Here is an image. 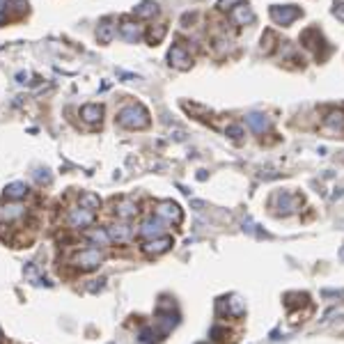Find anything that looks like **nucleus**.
<instances>
[{
    "label": "nucleus",
    "mask_w": 344,
    "mask_h": 344,
    "mask_svg": "<svg viewBox=\"0 0 344 344\" xmlns=\"http://www.w3.org/2000/svg\"><path fill=\"white\" fill-rule=\"evenodd\" d=\"M104 250H99V248H85V250H80V253H76V255L72 257V264L78 269V271L83 273H88V271H96L99 266L104 264Z\"/></svg>",
    "instance_id": "obj_1"
},
{
    "label": "nucleus",
    "mask_w": 344,
    "mask_h": 344,
    "mask_svg": "<svg viewBox=\"0 0 344 344\" xmlns=\"http://www.w3.org/2000/svg\"><path fill=\"white\" fill-rule=\"evenodd\" d=\"M117 122L127 128H143V127H147L149 120H147V112H145L140 106H128V108H124V110L117 115Z\"/></svg>",
    "instance_id": "obj_2"
},
{
    "label": "nucleus",
    "mask_w": 344,
    "mask_h": 344,
    "mask_svg": "<svg viewBox=\"0 0 344 344\" xmlns=\"http://www.w3.org/2000/svg\"><path fill=\"white\" fill-rule=\"evenodd\" d=\"M165 227H168V223L163 220V218L159 216H149L145 218L143 225H140V230H138V236L140 239H156V236H163V232H165Z\"/></svg>",
    "instance_id": "obj_3"
},
{
    "label": "nucleus",
    "mask_w": 344,
    "mask_h": 344,
    "mask_svg": "<svg viewBox=\"0 0 344 344\" xmlns=\"http://www.w3.org/2000/svg\"><path fill=\"white\" fill-rule=\"evenodd\" d=\"M156 216L163 218L168 225L170 223L179 225V223H181V218H184V214H181V209H179V204H177V202L163 200V202H159V204H156Z\"/></svg>",
    "instance_id": "obj_4"
},
{
    "label": "nucleus",
    "mask_w": 344,
    "mask_h": 344,
    "mask_svg": "<svg viewBox=\"0 0 344 344\" xmlns=\"http://www.w3.org/2000/svg\"><path fill=\"white\" fill-rule=\"evenodd\" d=\"M172 246H175L172 236L163 234V236H156V239L145 241V243H143V253H145V255H149V257H159V255H163V253H168Z\"/></svg>",
    "instance_id": "obj_5"
},
{
    "label": "nucleus",
    "mask_w": 344,
    "mask_h": 344,
    "mask_svg": "<svg viewBox=\"0 0 344 344\" xmlns=\"http://www.w3.org/2000/svg\"><path fill=\"white\" fill-rule=\"evenodd\" d=\"M67 223H69V227H76V230L88 227V225L94 223V211H90L85 207H73L67 214Z\"/></svg>",
    "instance_id": "obj_6"
},
{
    "label": "nucleus",
    "mask_w": 344,
    "mask_h": 344,
    "mask_svg": "<svg viewBox=\"0 0 344 344\" xmlns=\"http://www.w3.org/2000/svg\"><path fill=\"white\" fill-rule=\"evenodd\" d=\"M133 234H136V230L128 225V220H117V223H112L108 227V236L115 243H128L133 239Z\"/></svg>",
    "instance_id": "obj_7"
},
{
    "label": "nucleus",
    "mask_w": 344,
    "mask_h": 344,
    "mask_svg": "<svg viewBox=\"0 0 344 344\" xmlns=\"http://www.w3.org/2000/svg\"><path fill=\"white\" fill-rule=\"evenodd\" d=\"M138 202L136 200H131V198H122V200L115 202V214H117V218L120 220H133V218L138 216Z\"/></svg>",
    "instance_id": "obj_8"
},
{
    "label": "nucleus",
    "mask_w": 344,
    "mask_h": 344,
    "mask_svg": "<svg viewBox=\"0 0 344 344\" xmlns=\"http://www.w3.org/2000/svg\"><path fill=\"white\" fill-rule=\"evenodd\" d=\"M301 16V9L294 7V5H287V7H271V18L278 25H289L291 21H296Z\"/></svg>",
    "instance_id": "obj_9"
},
{
    "label": "nucleus",
    "mask_w": 344,
    "mask_h": 344,
    "mask_svg": "<svg viewBox=\"0 0 344 344\" xmlns=\"http://www.w3.org/2000/svg\"><path fill=\"white\" fill-rule=\"evenodd\" d=\"M25 216V204L23 202H14L9 200L7 204H0V223H12V220H16V218Z\"/></svg>",
    "instance_id": "obj_10"
},
{
    "label": "nucleus",
    "mask_w": 344,
    "mask_h": 344,
    "mask_svg": "<svg viewBox=\"0 0 344 344\" xmlns=\"http://www.w3.org/2000/svg\"><path fill=\"white\" fill-rule=\"evenodd\" d=\"M168 57H170V64H175L177 69H188L191 67V55H188V51L184 46H172Z\"/></svg>",
    "instance_id": "obj_11"
},
{
    "label": "nucleus",
    "mask_w": 344,
    "mask_h": 344,
    "mask_svg": "<svg viewBox=\"0 0 344 344\" xmlns=\"http://www.w3.org/2000/svg\"><path fill=\"white\" fill-rule=\"evenodd\" d=\"M273 202H278L280 204V214H294L298 209V204H301V200H298L296 195H289V193H278L275 198H273Z\"/></svg>",
    "instance_id": "obj_12"
},
{
    "label": "nucleus",
    "mask_w": 344,
    "mask_h": 344,
    "mask_svg": "<svg viewBox=\"0 0 344 344\" xmlns=\"http://www.w3.org/2000/svg\"><path fill=\"white\" fill-rule=\"evenodd\" d=\"M232 18L236 25H246V23H253V21H255V14H253V9H250L248 5L241 2L236 9H232Z\"/></svg>",
    "instance_id": "obj_13"
},
{
    "label": "nucleus",
    "mask_w": 344,
    "mask_h": 344,
    "mask_svg": "<svg viewBox=\"0 0 344 344\" xmlns=\"http://www.w3.org/2000/svg\"><path fill=\"white\" fill-rule=\"evenodd\" d=\"M246 122H248V127L255 131V133H264V131H269V127H271V122L266 120L264 115H259V112H250L248 117H246Z\"/></svg>",
    "instance_id": "obj_14"
},
{
    "label": "nucleus",
    "mask_w": 344,
    "mask_h": 344,
    "mask_svg": "<svg viewBox=\"0 0 344 344\" xmlns=\"http://www.w3.org/2000/svg\"><path fill=\"white\" fill-rule=\"evenodd\" d=\"M28 186L21 184V181H14V184H9L5 188V195H7V200H14V202H21L23 198H28Z\"/></svg>",
    "instance_id": "obj_15"
},
{
    "label": "nucleus",
    "mask_w": 344,
    "mask_h": 344,
    "mask_svg": "<svg viewBox=\"0 0 344 344\" xmlns=\"http://www.w3.org/2000/svg\"><path fill=\"white\" fill-rule=\"evenodd\" d=\"M161 333L159 328H152V326H145L143 330H140V335H138V340H140V344H156L161 340Z\"/></svg>",
    "instance_id": "obj_16"
},
{
    "label": "nucleus",
    "mask_w": 344,
    "mask_h": 344,
    "mask_svg": "<svg viewBox=\"0 0 344 344\" xmlns=\"http://www.w3.org/2000/svg\"><path fill=\"white\" fill-rule=\"evenodd\" d=\"M225 305H227V314H232V317H241V314L246 312V303H243L239 296L227 298V301H225Z\"/></svg>",
    "instance_id": "obj_17"
},
{
    "label": "nucleus",
    "mask_w": 344,
    "mask_h": 344,
    "mask_svg": "<svg viewBox=\"0 0 344 344\" xmlns=\"http://www.w3.org/2000/svg\"><path fill=\"white\" fill-rule=\"evenodd\" d=\"M80 207L90 209V211H96V209L101 207V200H99V195H94V193H83L80 195Z\"/></svg>",
    "instance_id": "obj_18"
},
{
    "label": "nucleus",
    "mask_w": 344,
    "mask_h": 344,
    "mask_svg": "<svg viewBox=\"0 0 344 344\" xmlns=\"http://www.w3.org/2000/svg\"><path fill=\"white\" fill-rule=\"evenodd\" d=\"M88 239L92 243H99V246H108L110 243V236H108V230H90Z\"/></svg>",
    "instance_id": "obj_19"
},
{
    "label": "nucleus",
    "mask_w": 344,
    "mask_h": 344,
    "mask_svg": "<svg viewBox=\"0 0 344 344\" xmlns=\"http://www.w3.org/2000/svg\"><path fill=\"white\" fill-rule=\"evenodd\" d=\"M101 106H94V104H90V106H83V110H80V115L85 117L88 122H96V120H101Z\"/></svg>",
    "instance_id": "obj_20"
},
{
    "label": "nucleus",
    "mask_w": 344,
    "mask_h": 344,
    "mask_svg": "<svg viewBox=\"0 0 344 344\" xmlns=\"http://www.w3.org/2000/svg\"><path fill=\"white\" fill-rule=\"evenodd\" d=\"M122 35H124L128 41H138L140 39V28H138L136 23H122Z\"/></svg>",
    "instance_id": "obj_21"
},
{
    "label": "nucleus",
    "mask_w": 344,
    "mask_h": 344,
    "mask_svg": "<svg viewBox=\"0 0 344 344\" xmlns=\"http://www.w3.org/2000/svg\"><path fill=\"white\" fill-rule=\"evenodd\" d=\"M156 14V2H143L140 7H136V16H140V18H149V16Z\"/></svg>",
    "instance_id": "obj_22"
},
{
    "label": "nucleus",
    "mask_w": 344,
    "mask_h": 344,
    "mask_svg": "<svg viewBox=\"0 0 344 344\" xmlns=\"http://www.w3.org/2000/svg\"><path fill=\"white\" fill-rule=\"evenodd\" d=\"M326 127L342 128V127H344V112H342V110H333L328 117H326Z\"/></svg>",
    "instance_id": "obj_23"
},
{
    "label": "nucleus",
    "mask_w": 344,
    "mask_h": 344,
    "mask_svg": "<svg viewBox=\"0 0 344 344\" xmlns=\"http://www.w3.org/2000/svg\"><path fill=\"white\" fill-rule=\"evenodd\" d=\"M96 35H99V39H101V41H110L112 39V25L110 23H101Z\"/></svg>",
    "instance_id": "obj_24"
},
{
    "label": "nucleus",
    "mask_w": 344,
    "mask_h": 344,
    "mask_svg": "<svg viewBox=\"0 0 344 344\" xmlns=\"http://www.w3.org/2000/svg\"><path fill=\"white\" fill-rule=\"evenodd\" d=\"M163 37H165V25H156V28H152V30H149V41H152V44L161 41Z\"/></svg>",
    "instance_id": "obj_25"
},
{
    "label": "nucleus",
    "mask_w": 344,
    "mask_h": 344,
    "mask_svg": "<svg viewBox=\"0 0 344 344\" xmlns=\"http://www.w3.org/2000/svg\"><path fill=\"white\" fill-rule=\"evenodd\" d=\"M241 2H243V0H220V2H218V9H220V12H232V9L239 7Z\"/></svg>",
    "instance_id": "obj_26"
},
{
    "label": "nucleus",
    "mask_w": 344,
    "mask_h": 344,
    "mask_svg": "<svg viewBox=\"0 0 344 344\" xmlns=\"http://www.w3.org/2000/svg\"><path fill=\"white\" fill-rule=\"evenodd\" d=\"M227 136L232 138V140H239L243 136V127L241 124H232V127H227Z\"/></svg>",
    "instance_id": "obj_27"
},
{
    "label": "nucleus",
    "mask_w": 344,
    "mask_h": 344,
    "mask_svg": "<svg viewBox=\"0 0 344 344\" xmlns=\"http://www.w3.org/2000/svg\"><path fill=\"white\" fill-rule=\"evenodd\" d=\"M333 14L340 18V21H344V2H340V5H335V9H333Z\"/></svg>",
    "instance_id": "obj_28"
},
{
    "label": "nucleus",
    "mask_w": 344,
    "mask_h": 344,
    "mask_svg": "<svg viewBox=\"0 0 344 344\" xmlns=\"http://www.w3.org/2000/svg\"><path fill=\"white\" fill-rule=\"evenodd\" d=\"M340 259L344 262V246H342V250H340Z\"/></svg>",
    "instance_id": "obj_29"
},
{
    "label": "nucleus",
    "mask_w": 344,
    "mask_h": 344,
    "mask_svg": "<svg viewBox=\"0 0 344 344\" xmlns=\"http://www.w3.org/2000/svg\"><path fill=\"white\" fill-rule=\"evenodd\" d=\"M0 21H2V16H0Z\"/></svg>",
    "instance_id": "obj_30"
}]
</instances>
